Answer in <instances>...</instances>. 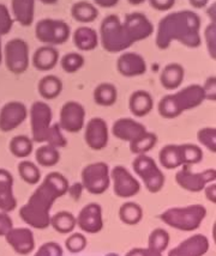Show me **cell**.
I'll list each match as a JSON object with an SVG mask.
<instances>
[{
    "label": "cell",
    "instance_id": "45",
    "mask_svg": "<svg viewBox=\"0 0 216 256\" xmlns=\"http://www.w3.org/2000/svg\"><path fill=\"white\" fill-rule=\"evenodd\" d=\"M14 20L8 6L0 2V36L8 35L11 32Z\"/></svg>",
    "mask_w": 216,
    "mask_h": 256
},
{
    "label": "cell",
    "instance_id": "40",
    "mask_svg": "<svg viewBox=\"0 0 216 256\" xmlns=\"http://www.w3.org/2000/svg\"><path fill=\"white\" fill-rule=\"evenodd\" d=\"M84 62H86L84 56L78 53H68L60 60V65H62L63 70L66 73H76L80 71L83 67Z\"/></svg>",
    "mask_w": 216,
    "mask_h": 256
},
{
    "label": "cell",
    "instance_id": "8",
    "mask_svg": "<svg viewBox=\"0 0 216 256\" xmlns=\"http://www.w3.org/2000/svg\"><path fill=\"white\" fill-rule=\"evenodd\" d=\"M71 35V29L62 20L44 18L35 26V36L39 41L47 46H59L65 44Z\"/></svg>",
    "mask_w": 216,
    "mask_h": 256
},
{
    "label": "cell",
    "instance_id": "9",
    "mask_svg": "<svg viewBox=\"0 0 216 256\" xmlns=\"http://www.w3.org/2000/svg\"><path fill=\"white\" fill-rule=\"evenodd\" d=\"M8 70L14 74H22L29 67V46L23 38H12L4 48Z\"/></svg>",
    "mask_w": 216,
    "mask_h": 256
},
{
    "label": "cell",
    "instance_id": "36",
    "mask_svg": "<svg viewBox=\"0 0 216 256\" xmlns=\"http://www.w3.org/2000/svg\"><path fill=\"white\" fill-rule=\"evenodd\" d=\"M10 152L17 158H27L33 152V140L27 136H16L9 145Z\"/></svg>",
    "mask_w": 216,
    "mask_h": 256
},
{
    "label": "cell",
    "instance_id": "7",
    "mask_svg": "<svg viewBox=\"0 0 216 256\" xmlns=\"http://www.w3.org/2000/svg\"><path fill=\"white\" fill-rule=\"evenodd\" d=\"M82 186L88 193L94 195L103 194L111 184L109 166L103 162L88 164L81 174Z\"/></svg>",
    "mask_w": 216,
    "mask_h": 256
},
{
    "label": "cell",
    "instance_id": "60",
    "mask_svg": "<svg viewBox=\"0 0 216 256\" xmlns=\"http://www.w3.org/2000/svg\"><path fill=\"white\" fill-rule=\"evenodd\" d=\"M106 256H119L118 254H114V252H111V254H107Z\"/></svg>",
    "mask_w": 216,
    "mask_h": 256
},
{
    "label": "cell",
    "instance_id": "11",
    "mask_svg": "<svg viewBox=\"0 0 216 256\" xmlns=\"http://www.w3.org/2000/svg\"><path fill=\"white\" fill-rule=\"evenodd\" d=\"M216 170L206 169L202 172H193L190 166H182V168L175 174V182L182 190L198 193L204 190L206 184L215 182Z\"/></svg>",
    "mask_w": 216,
    "mask_h": 256
},
{
    "label": "cell",
    "instance_id": "56",
    "mask_svg": "<svg viewBox=\"0 0 216 256\" xmlns=\"http://www.w3.org/2000/svg\"><path fill=\"white\" fill-rule=\"evenodd\" d=\"M39 2H42V4H46V5H54L58 0H39Z\"/></svg>",
    "mask_w": 216,
    "mask_h": 256
},
{
    "label": "cell",
    "instance_id": "5",
    "mask_svg": "<svg viewBox=\"0 0 216 256\" xmlns=\"http://www.w3.org/2000/svg\"><path fill=\"white\" fill-rule=\"evenodd\" d=\"M100 40L103 50L108 53H120L126 50L133 44L127 38L123 22L117 14L105 17L100 26Z\"/></svg>",
    "mask_w": 216,
    "mask_h": 256
},
{
    "label": "cell",
    "instance_id": "41",
    "mask_svg": "<svg viewBox=\"0 0 216 256\" xmlns=\"http://www.w3.org/2000/svg\"><path fill=\"white\" fill-rule=\"evenodd\" d=\"M197 139L199 144H202L205 148L215 154L216 152V130L215 127L200 128L197 133Z\"/></svg>",
    "mask_w": 216,
    "mask_h": 256
},
{
    "label": "cell",
    "instance_id": "25",
    "mask_svg": "<svg viewBox=\"0 0 216 256\" xmlns=\"http://www.w3.org/2000/svg\"><path fill=\"white\" fill-rule=\"evenodd\" d=\"M154 100L150 94L145 90H137L132 92L129 100L130 112L137 118L147 116L153 110Z\"/></svg>",
    "mask_w": 216,
    "mask_h": 256
},
{
    "label": "cell",
    "instance_id": "57",
    "mask_svg": "<svg viewBox=\"0 0 216 256\" xmlns=\"http://www.w3.org/2000/svg\"><path fill=\"white\" fill-rule=\"evenodd\" d=\"M147 256H162V255H161V252H154V250H151V249H149V248H148V252H147Z\"/></svg>",
    "mask_w": 216,
    "mask_h": 256
},
{
    "label": "cell",
    "instance_id": "59",
    "mask_svg": "<svg viewBox=\"0 0 216 256\" xmlns=\"http://www.w3.org/2000/svg\"><path fill=\"white\" fill-rule=\"evenodd\" d=\"M3 47H2V36H0V65H2V62H3Z\"/></svg>",
    "mask_w": 216,
    "mask_h": 256
},
{
    "label": "cell",
    "instance_id": "33",
    "mask_svg": "<svg viewBox=\"0 0 216 256\" xmlns=\"http://www.w3.org/2000/svg\"><path fill=\"white\" fill-rule=\"evenodd\" d=\"M35 160L39 166L51 168L57 166L60 160V152L57 148L48 144L42 145L35 152Z\"/></svg>",
    "mask_w": 216,
    "mask_h": 256
},
{
    "label": "cell",
    "instance_id": "58",
    "mask_svg": "<svg viewBox=\"0 0 216 256\" xmlns=\"http://www.w3.org/2000/svg\"><path fill=\"white\" fill-rule=\"evenodd\" d=\"M127 2H129L131 5H141L145 2V0H127Z\"/></svg>",
    "mask_w": 216,
    "mask_h": 256
},
{
    "label": "cell",
    "instance_id": "19",
    "mask_svg": "<svg viewBox=\"0 0 216 256\" xmlns=\"http://www.w3.org/2000/svg\"><path fill=\"white\" fill-rule=\"evenodd\" d=\"M5 238L14 250L21 255L29 254L35 246L34 234L28 228H12L5 234Z\"/></svg>",
    "mask_w": 216,
    "mask_h": 256
},
{
    "label": "cell",
    "instance_id": "13",
    "mask_svg": "<svg viewBox=\"0 0 216 256\" xmlns=\"http://www.w3.org/2000/svg\"><path fill=\"white\" fill-rule=\"evenodd\" d=\"M123 26L125 29L127 38H130L132 44L147 40L154 32L153 23L141 12H131V14H126L123 22Z\"/></svg>",
    "mask_w": 216,
    "mask_h": 256
},
{
    "label": "cell",
    "instance_id": "2",
    "mask_svg": "<svg viewBox=\"0 0 216 256\" xmlns=\"http://www.w3.org/2000/svg\"><path fill=\"white\" fill-rule=\"evenodd\" d=\"M172 42H179L187 48H198L202 44L200 38V18L190 10L168 14L159 22L155 36V44L161 50H165Z\"/></svg>",
    "mask_w": 216,
    "mask_h": 256
},
{
    "label": "cell",
    "instance_id": "6",
    "mask_svg": "<svg viewBox=\"0 0 216 256\" xmlns=\"http://www.w3.org/2000/svg\"><path fill=\"white\" fill-rule=\"evenodd\" d=\"M132 169L150 193H159L165 186V175L156 162L147 154H138L132 162Z\"/></svg>",
    "mask_w": 216,
    "mask_h": 256
},
{
    "label": "cell",
    "instance_id": "35",
    "mask_svg": "<svg viewBox=\"0 0 216 256\" xmlns=\"http://www.w3.org/2000/svg\"><path fill=\"white\" fill-rule=\"evenodd\" d=\"M157 144V136L153 132H145L143 136H139L130 142V151L133 154H145L147 152L153 150L155 145Z\"/></svg>",
    "mask_w": 216,
    "mask_h": 256
},
{
    "label": "cell",
    "instance_id": "48",
    "mask_svg": "<svg viewBox=\"0 0 216 256\" xmlns=\"http://www.w3.org/2000/svg\"><path fill=\"white\" fill-rule=\"evenodd\" d=\"M12 228H14V223L10 216L6 212H0V236H5Z\"/></svg>",
    "mask_w": 216,
    "mask_h": 256
},
{
    "label": "cell",
    "instance_id": "10",
    "mask_svg": "<svg viewBox=\"0 0 216 256\" xmlns=\"http://www.w3.org/2000/svg\"><path fill=\"white\" fill-rule=\"evenodd\" d=\"M29 115L33 140L36 142H45L46 136L52 126V118H53L51 106L46 102L36 100L30 106Z\"/></svg>",
    "mask_w": 216,
    "mask_h": 256
},
{
    "label": "cell",
    "instance_id": "44",
    "mask_svg": "<svg viewBox=\"0 0 216 256\" xmlns=\"http://www.w3.org/2000/svg\"><path fill=\"white\" fill-rule=\"evenodd\" d=\"M205 44L212 60L216 58V22H210L204 30Z\"/></svg>",
    "mask_w": 216,
    "mask_h": 256
},
{
    "label": "cell",
    "instance_id": "37",
    "mask_svg": "<svg viewBox=\"0 0 216 256\" xmlns=\"http://www.w3.org/2000/svg\"><path fill=\"white\" fill-rule=\"evenodd\" d=\"M21 178L28 184H38L41 180V172L35 163L30 160H22L17 166Z\"/></svg>",
    "mask_w": 216,
    "mask_h": 256
},
{
    "label": "cell",
    "instance_id": "34",
    "mask_svg": "<svg viewBox=\"0 0 216 256\" xmlns=\"http://www.w3.org/2000/svg\"><path fill=\"white\" fill-rule=\"evenodd\" d=\"M119 218L126 225L138 224L143 218V208L138 204L129 201V202L123 204L120 206Z\"/></svg>",
    "mask_w": 216,
    "mask_h": 256
},
{
    "label": "cell",
    "instance_id": "15",
    "mask_svg": "<svg viewBox=\"0 0 216 256\" xmlns=\"http://www.w3.org/2000/svg\"><path fill=\"white\" fill-rule=\"evenodd\" d=\"M28 118V108L22 102L12 100L0 109V130L11 132L20 127Z\"/></svg>",
    "mask_w": 216,
    "mask_h": 256
},
{
    "label": "cell",
    "instance_id": "55",
    "mask_svg": "<svg viewBox=\"0 0 216 256\" xmlns=\"http://www.w3.org/2000/svg\"><path fill=\"white\" fill-rule=\"evenodd\" d=\"M208 14L210 17V22H215V2H212L210 8H208Z\"/></svg>",
    "mask_w": 216,
    "mask_h": 256
},
{
    "label": "cell",
    "instance_id": "47",
    "mask_svg": "<svg viewBox=\"0 0 216 256\" xmlns=\"http://www.w3.org/2000/svg\"><path fill=\"white\" fill-rule=\"evenodd\" d=\"M202 88H203V91H204L205 100L215 102V100H216V78H215V76H210V77L206 79L204 85H203Z\"/></svg>",
    "mask_w": 216,
    "mask_h": 256
},
{
    "label": "cell",
    "instance_id": "42",
    "mask_svg": "<svg viewBox=\"0 0 216 256\" xmlns=\"http://www.w3.org/2000/svg\"><path fill=\"white\" fill-rule=\"evenodd\" d=\"M62 128H60L59 124H52L50 130H48L47 136H46L45 142L46 144L54 146V148H65L68 145V140H66L65 136H63L62 133Z\"/></svg>",
    "mask_w": 216,
    "mask_h": 256
},
{
    "label": "cell",
    "instance_id": "17",
    "mask_svg": "<svg viewBox=\"0 0 216 256\" xmlns=\"http://www.w3.org/2000/svg\"><path fill=\"white\" fill-rule=\"evenodd\" d=\"M77 225L87 234H97L102 230V207L96 202L88 204L78 213Z\"/></svg>",
    "mask_w": 216,
    "mask_h": 256
},
{
    "label": "cell",
    "instance_id": "43",
    "mask_svg": "<svg viewBox=\"0 0 216 256\" xmlns=\"http://www.w3.org/2000/svg\"><path fill=\"white\" fill-rule=\"evenodd\" d=\"M87 238L84 234H72L65 240L66 249L72 254H77V252H83L87 246Z\"/></svg>",
    "mask_w": 216,
    "mask_h": 256
},
{
    "label": "cell",
    "instance_id": "29",
    "mask_svg": "<svg viewBox=\"0 0 216 256\" xmlns=\"http://www.w3.org/2000/svg\"><path fill=\"white\" fill-rule=\"evenodd\" d=\"M71 16L80 23H91L99 16V10L91 2H78L72 5Z\"/></svg>",
    "mask_w": 216,
    "mask_h": 256
},
{
    "label": "cell",
    "instance_id": "51",
    "mask_svg": "<svg viewBox=\"0 0 216 256\" xmlns=\"http://www.w3.org/2000/svg\"><path fill=\"white\" fill-rule=\"evenodd\" d=\"M82 190H83V186H82V184H75L74 186H71V187H69L68 193H70L71 198H74V200H78L81 196Z\"/></svg>",
    "mask_w": 216,
    "mask_h": 256
},
{
    "label": "cell",
    "instance_id": "53",
    "mask_svg": "<svg viewBox=\"0 0 216 256\" xmlns=\"http://www.w3.org/2000/svg\"><path fill=\"white\" fill-rule=\"evenodd\" d=\"M148 248H135L131 249L125 256H147Z\"/></svg>",
    "mask_w": 216,
    "mask_h": 256
},
{
    "label": "cell",
    "instance_id": "46",
    "mask_svg": "<svg viewBox=\"0 0 216 256\" xmlns=\"http://www.w3.org/2000/svg\"><path fill=\"white\" fill-rule=\"evenodd\" d=\"M35 256H63V249L56 242H48L41 246Z\"/></svg>",
    "mask_w": 216,
    "mask_h": 256
},
{
    "label": "cell",
    "instance_id": "27",
    "mask_svg": "<svg viewBox=\"0 0 216 256\" xmlns=\"http://www.w3.org/2000/svg\"><path fill=\"white\" fill-rule=\"evenodd\" d=\"M74 44L80 50H94L99 44V35L93 28L80 26L74 32Z\"/></svg>",
    "mask_w": 216,
    "mask_h": 256
},
{
    "label": "cell",
    "instance_id": "28",
    "mask_svg": "<svg viewBox=\"0 0 216 256\" xmlns=\"http://www.w3.org/2000/svg\"><path fill=\"white\" fill-rule=\"evenodd\" d=\"M39 94L45 100H54L62 94L63 82L57 76L50 74L41 78L38 85Z\"/></svg>",
    "mask_w": 216,
    "mask_h": 256
},
{
    "label": "cell",
    "instance_id": "49",
    "mask_svg": "<svg viewBox=\"0 0 216 256\" xmlns=\"http://www.w3.org/2000/svg\"><path fill=\"white\" fill-rule=\"evenodd\" d=\"M149 4L157 11H168L174 6L175 0H148Z\"/></svg>",
    "mask_w": 216,
    "mask_h": 256
},
{
    "label": "cell",
    "instance_id": "16",
    "mask_svg": "<svg viewBox=\"0 0 216 256\" xmlns=\"http://www.w3.org/2000/svg\"><path fill=\"white\" fill-rule=\"evenodd\" d=\"M84 140L91 150H103L108 144L107 122L101 118H90L86 126Z\"/></svg>",
    "mask_w": 216,
    "mask_h": 256
},
{
    "label": "cell",
    "instance_id": "22",
    "mask_svg": "<svg viewBox=\"0 0 216 256\" xmlns=\"http://www.w3.org/2000/svg\"><path fill=\"white\" fill-rule=\"evenodd\" d=\"M14 176L10 172L0 168V211L11 212L17 207L14 195Z\"/></svg>",
    "mask_w": 216,
    "mask_h": 256
},
{
    "label": "cell",
    "instance_id": "38",
    "mask_svg": "<svg viewBox=\"0 0 216 256\" xmlns=\"http://www.w3.org/2000/svg\"><path fill=\"white\" fill-rule=\"evenodd\" d=\"M182 166H193L203 160V151L198 145L182 144L179 145Z\"/></svg>",
    "mask_w": 216,
    "mask_h": 256
},
{
    "label": "cell",
    "instance_id": "12",
    "mask_svg": "<svg viewBox=\"0 0 216 256\" xmlns=\"http://www.w3.org/2000/svg\"><path fill=\"white\" fill-rule=\"evenodd\" d=\"M86 109L76 100H69L60 109L59 126L68 133H78L84 127Z\"/></svg>",
    "mask_w": 216,
    "mask_h": 256
},
{
    "label": "cell",
    "instance_id": "3",
    "mask_svg": "<svg viewBox=\"0 0 216 256\" xmlns=\"http://www.w3.org/2000/svg\"><path fill=\"white\" fill-rule=\"evenodd\" d=\"M205 100L202 85L192 84L160 100L157 110L163 118H175L184 112L197 108Z\"/></svg>",
    "mask_w": 216,
    "mask_h": 256
},
{
    "label": "cell",
    "instance_id": "26",
    "mask_svg": "<svg viewBox=\"0 0 216 256\" xmlns=\"http://www.w3.org/2000/svg\"><path fill=\"white\" fill-rule=\"evenodd\" d=\"M185 77V70L180 64L172 62L163 67L160 74V83L163 89L175 90L180 86Z\"/></svg>",
    "mask_w": 216,
    "mask_h": 256
},
{
    "label": "cell",
    "instance_id": "32",
    "mask_svg": "<svg viewBox=\"0 0 216 256\" xmlns=\"http://www.w3.org/2000/svg\"><path fill=\"white\" fill-rule=\"evenodd\" d=\"M51 225L59 234H69L74 231L77 219L71 212L60 211L51 217Z\"/></svg>",
    "mask_w": 216,
    "mask_h": 256
},
{
    "label": "cell",
    "instance_id": "23",
    "mask_svg": "<svg viewBox=\"0 0 216 256\" xmlns=\"http://www.w3.org/2000/svg\"><path fill=\"white\" fill-rule=\"evenodd\" d=\"M59 60V52L53 46H42L33 56V65L39 71L46 72L53 70Z\"/></svg>",
    "mask_w": 216,
    "mask_h": 256
},
{
    "label": "cell",
    "instance_id": "20",
    "mask_svg": "<svg viewBox=\"0 0 216 256\" xmlns=\"http://www.w3.org/2000/svg\"><path fill=\"white\" fill-rule=\"evenodd\" d=\"M147 132V128L138 121H135L131 118H118L112 126V133L115 138L123 142H131Z\"/></svg>",
    "mask_w": 216,
    "mask_h": 256
},
{
    "label": "cell",
    "instance_id": "39",
    "mask_svg": "<svg viewBox=\"0 0 216 256\" xmlns=\"http://www.w3.org/2000/svg\"><path fill=\"white\" fill-rule=\"evenodd\" d=\"M169 243V234L167 232L165 228H155L149 234L148 240V248L151 250L162 252L166 250V248L168 246Z\"/></svg>",
    "mask_w": 216,
    "mask_h": 256
},
{
    "label": "cell",
    "instance_id": "21",
    "mask_svg": "<svg viewBox=\"0 0 216 256\" xmlns=\"http://www.w3.org/2000/svg\"><path fill=\"white\" fill-rule=\"evenodd\" d=\"M209 249V240L204 234H193L168 252V256H203Z\"/></svg>",
    "mask_w": 216,
    "mask_h": 256
},
{
    "label": "cell",
    "instance_id": "14",
    "mask_svg": "<svg viewBox=\"0 0 216 256\" xmlns=\"http://www.w3.org/2000/svg\"><path fill=\"white\" fill-rule=\"evenodd\" d=\"M111 180L113 181L114 194L119 198H124V199L135 196L141 190L139 182L123 166H117L112 169Z\"/></svg>",
    "mask_w": 216,
    "mask_h": 256
},
{
    "label": "cell",
    "instance_id": "30",
    "mask_svg": "<svg viewBox=\"0 0 216 256\" xmlns=\"http://www.w3.org/2000/svg\"><path fill=\"white\" fill-rule=\"evenodd\" d=\"M94 102L97 106H111L117 102L118 90L113 84L101 83L99 84L94 90Z\"/></svg>",
    "mask_w": 216,
    "mask_h": 256
},
{
    "label": "cell",
    "instance_id": "18",
    "mask_svg": "<svg viewBox=\"0 0 216 256\" xmlns=\"http://www.w3.org/2000/svg\"><path fill=\"white\" fill-rule=\"evenodd\" d=\"M117 70L124 77H138L147 72V62H145L144 58L139 54L127 52L118 58Z\"/></svg>",
    "mask_w": 216,
    "mask_h": 256
},
{
    "label": "cell",
    "instance_id": "1",
    "mask_svg": "<svg viewBox=\"0 0 216 256\" xmlns=\"http://www.w3.org/2000/svg\"><path fill=\"white\" fill-rule=\"evenodd\" d=\"M69 181L63 174L53 172L44 178L28 202L20 208V217L30 226L44 230L51 225V208L57 199L69 192Z\"/></svg>",
    "mask_w": 216,
    "mask_h": 256
},
{
    "label": "cell",
    "instance_id": "24",
    "mask_svg": "<svg viewBox=\"0 0 216 256\" xmlns=\"http://www.w3.org/2000/svg\"><path fill=\"white\" fill-rule=\"evenodd\" d=\"M11 10L16 22L22 26H30L34 22L35 0H12Z\"/></svg>",
    "mask_w": 216,
    "mask_h": 256
},
{
    "label": "cell",
    "instance_id": "50",
    "mask_svg": "<svg viewBox=\"0 0 216 256\" xmlns=\"http://www.w3.org/2000/svg\"><path fill=\"white\" fill-rule=\"evenodd\" d=\"M203 190H204L206 200L210 201L211 204H216V184H215V182H211V184H206Z\"/></svg>",
    "mask_w": 216,
    "mask_h": 256
},
{
    "label": "cell",
    "instance_id": "52",
    "mask_svg": "<svg viewBox=\"0 0 216 256\" xmlns=\"http://www.w3.org/2000/svg\"><path fill=\"white\" fill-rule=\"evenodd\" d=\"M94 2H95L97 6H100V8H114V6H117L118 2H119V0H94Z\"/></svg>",
    "mask_w": 216,
    "mask_h": 256
},
{
    "label": "cell",
    "instance_id": "54",
    "mask_svg": "<svg viewBox=\"0 0 216 256\" xmlns=\"http://www.w3.org/2000/svg\"><path fill=\"white\" fill-rule=\"evenodd\" d=\"M190 4L193 6L194 8H205L206 4L209 2V0H188Z\"/></svg>",
    "mask_w": 216,
    "mask_h": 256
},
{
    "label": "cell",
    "instance_id": "31",
    "mask_svg": "<svg viewBox=\"0 0 216 256\" xmlns=\"http://www.w3.org/2000/svg\"><path fill=\"white\" fill-rule=\"evenodd\" d=\"M159 160L160 164L165 168V169L172 170L182 166L179 145L169 144L163 146L159 154Z\"/></svg>",
    "mask_w": 216,
    "mask_h": 256
},
{
    "label": "cell",
    "instance_id": "4",
    "mask_svg": "<svg viewBox=\"0 0 216 256\" xmlns=\"http://www.w3.org/2000/svg\"><path fill=\"white\" fill-rule=\"evenodd\" d=\"M205 217L206 210L200 204L186 207H172L160 214V219L163 223L180 231L196 230Z\"/></svg>",
    "mask_w": 216,
    "mask_h": 256
}]
</instances>
